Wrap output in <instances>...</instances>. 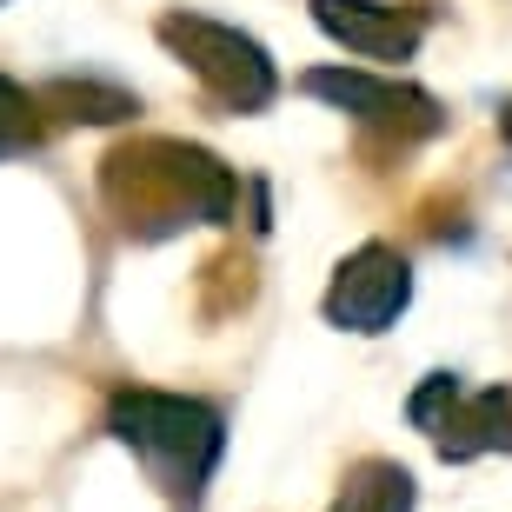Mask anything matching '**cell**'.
<instances>
[{
  "mask_svg": "<svg viewBox=\"0 0 512 512\" xmlns=\"http://www.w3.org/2000/svg\"><path fill=\"white\" fill-rule=\"evenodd\" d=\"M114 433L153 473H173V479H207L213 459H220V413L180 393H120Z\"/></svg>",
  "mask_w": 512,
  "mask_h": 512,
  "instance_id": "cell-1",
  "label": "cell"
},
{
  "mask_svg": "<svg viewBox=\"0 0 512 512\" xmlns=\"http://www.w3.org/2000/svg\"><path fill=\"white\" fill-rule=\"evenodd\" d=\"M160 40H167L173 54L187 60V67L207 80L227 107H247V114H253V107H266L273 87H280L266 47L247 40L240 27H220V20H200V14H167V20H160Z\"/></svg>",
  "mask_w": 512,
  "mask_h": 512,
  "instance_id": "cell-2",
  "label": "cell"
},
{
  "mask_svg": "<svg viewBox=\"0 0 512 512\" xmlns=\"http://www.w3.org/2000/svg\"><path fill=\"white\" fill-rule=\"evenodd\" d=\"M413 300V266L393 247H360L326 286V320L346 333H386Z\"/></svg>",
  "mask_w": 512,
  "mask_h": 512,
  "instance_id": "cell-3",
  "label": "cell"
},
{
  "mask_svg": "<svg viewBox=\"0 0 512 512\" xmlns=\"http://www.w3.org/2000/svg\"><path fill=\"white\" fill-rule=\"evenodd\" d=\"M306 94L333 100L340 114H360V120H380V127H399V133H433L439 127V107L419 87L406 80H380V74H360V67H320L306 74Z\"/></svg>",
  "mask_w": 512,
  "mask_h": 512,
  "instance_id": "cell-4",
  "label": "cell"
},
{
  "mask_svg": "<svg viewBox=\"0 0 512 512\" xmlns=\"http://www.w3.org/2000/svg\"><path fill=\"white\" fill-rule=\"evenodd\" d=\"M313 20L360 60H413L419 47V14L386 0H313Z\"/></svg>",
  "mask_w": 512,
  "mask_h": 512,
  "instance_id": "cell-5",
  "label": "cell"
},
{
  "mask_svg": "<svg viewBox=\"0 0 512 512\" xmlns=\"http://www.w3.org/2000/svg\"><path fill=\"white\" fill-rule=\"evenodd\" d=\"M433 439L446 459H473V453L512 446V393H473V399L453 393V406L433 413Z\"/></svg>",
  "mask_w": 512,
  "mask_h": 512,
  "instance_id": "cell-6",
  "label": "cell"
},
{
  "mask_svg": "<svg viewBox=\"0 0 512 512\" xmlns=\"http://www.w3.org/2000/svg\"><path fill=\"white\" fill-rule=\"evenodd\" d=\"M333 512H413V473L373 459V466H360V473L346 479V493Z\"/></svg>",
  "mask_w": 512,
  "mask_h": 512,
  "instance_id": "cell-7",
  "label": "cell"
},
{
  "mask_svg": "<svg viewBox=\"0 0 512 512\" xmlns=\"http://www.w3.org/2000/svg\"><path fill=\"white\" fill-rule=\"evenodd\" d=\"M20 147H34V100L0 74V153H20Z\"/></svg>",
  "mask_w": 512,
  "mask_h": 512,
  "instance_id": "cell-8",
  "label": "cell"
},
{
  "mask_svg": "<svg viewBox=\"0 0 512 512\" xmlns=\"http://www.w3.org/2000/svg\"><path fill=\"white\" fill-rule=\"evenodd\" d=\"M499 127H506V140H512V107H506V120H499Z\"/></svg>",
  "mask_w": 512,
  "mask_h": 512,
  "instance_id": "cell-9",
  "label": "cell"
}]
</instances>
